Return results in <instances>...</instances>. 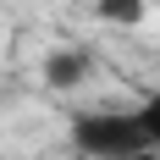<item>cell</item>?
<instances>
[{
    "label": "cell",
    "instance_id": "6da1fadb",
    "mask_svg": "<svg viewBox=\"0 0 160 160\" xmlns=\"http://www.w3.org/2000/svg\"><path fill=\"white\" fill-rule=\"evenodd\" d=\"M72 149L83 160H127V155H144V127L132 111H83L72 116Z\"/></svg>",
    "mask_w": 160,
    "mask_h": 160
},
{
    "label": "cell",
    "instance_id": "7a4b0ae2",
    "mask_svg": "<svg viewBox=\"0 0 160 160\" xmlns=\"http://www.w3.org/2000/svg\"><path fill=\"white\" fill-rule=\"evenodd\" d=\"M94 78V55L78 44H66V50H50L44 55V83L55 88V94H66V88H78V83Z\"/></svg>",
    "mask_w": 160,
    "mask_h": 160
},
{
    "label": "cell",
    "instance_id": "3957f363",
    "mask_svg": "<svg viewBox=\"0 0 160 160\" xmlns=\"http://www.w3.org/2000/svg\"><path fill=\"white\" fill-rule=\"evenodd\" d=\"M94 17H105V22H116V28H138L149 17V0H99Z\"/></svg>",
    "mask_w": 160,
    "mask_h": 160
},
{
    "label": "cell",
    "instance_id": "277c9868",
    "mask_svg": "<svg viewBox=\"0 0 160 160\" xmlns=\"http://www.w3.org/2000/svg\"><path fill=\"white\" fill-rule=\"evenodd\" d=\"M132 116H138V127H144V144L160 155V88H149V94L132 105Z\"/></svg>",
    "mask_w": 160,
    "mask_h": 160
},
{
    "label": "cell",
    "instance_id": "5b68a950",
    "mask_svg": "<svg viewBox=\"0 0 160 160\" xmlns=\"http://www.w3.org/2000/svg\"><path fill=\"white\" fill-rule=\"evenodd\" d=\"M155 160H160V155H155Z\"/></svg>",
    "mask_w": 160,
    "mask_h": 160
}]
</instances>
